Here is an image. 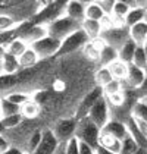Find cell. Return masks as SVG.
Returning a JSON list of instances; mask_svg holds the SVG:
<instances>
[{
  "mask_svg": "<svg viewBox=\"0 0 147 154\" xmlns=\"http://www.w3.org/2000/svg\"><path fill=\"white\" fill-rule=\"evenodd\" d=\"M124 91V82L122 81H118V79H113L110 84H108L105 88H103V94L108 98L110 95H115L118 93H122Z\"/></svg>",
  "mask_w": 147,
  "mask_h": 154,
  "instance_id": "cell-35",
  "label": "cell"
},
{
  "mask_svg": "<svg viewBox=\"0 0 147 154\" xmlns=\"http://www.w3.org/2000/svg\"><path fill=\"white\" fill-rule=\"evenodd\" d=\"M143 48H144V51H146V56H147V41H146V44L143 46Z\"/></svg>",
  "mask_w": 147,
  "mask_h": 154,
  "instance_id": "cell-48",
  "label": "cell"
},
{
  "mask_svg": "<svg viewBox=\"0 0 147 154\" xmlns=\"http://www.w3.org/2000/svg\"><path fill=\"white\" fill-rule=\"evenodd\" d=\"M137 91H140V98H138V100H141V98L147 97V76H146V81L143 82V85H141Z\"/></svg>",
  "mask_w": 147,
  "mask_h": 154,
  "instance_id": "cell-43",
  "label": "cell"
},
{
  "mask_svg": "<svg viewBox=\"0 0 147 154\" xmlns=\"http://www.w3.org/2000/svg\"><path fill=\"white\" fill-rule=\"evenodd\" d=\"M40 112H41L40 103L36 101V100H31V101H28L27 104H24V106L21 107V113H22V116L27 119L37 118V116L40 115Z\"/></svg>",
  "mask_w": 147,
  "mask_h": 154,
  "instance_id": "cell-28",
  "label": "cell"
},
{
  "mask_svg": "<svg viewBox=\"0 0 147 154\" xmlns=\"http://www.w3.org/2000/svg\"><path fill=\"white\" fill-rule=\"evenodd\" d=\"M83 28L81 22H77L74 21L72 18L66 16V15H62L58 19H55L53 22H50L47 25V29H49V35L63 41L65 38H68L69 35H72L74 32H77L78 29Z\"/></svg>",
  "mask_w": 147,
  "mask_h": 154,
  "instance_id": "cell-1",
  "label": "cell"
},
{
  "mask_svg": "<svg viewBox=\"0 0 147 154\" xmlns=\"http://www.w3.org/2000/svg\"><path fill=\"white\" fill-rule=\"evenodd\" d=\"M125 125H127V129H128V135L137 142V145L147 150V137L144 135V132L140 129L137 120H135L133 116H130V118L127 119Z\"/></svg>",
  "mask_w": 147,
  "mask_h": 154,
  "instance_id": "cell-13",
  "label": "cell"
},
{
  "mask_svg": "<svg viewBox=\"0 0 147 154\" xmlns=\"http://www.w3.org/2000/svg\"><path fill=\"white\" fill-rule=\"evenodd\" d=\"M0 68H2V75H15L21 69L18 59L9 54L5 48H0Z\"/></svg>",
  "mask_w": 147,
  "mask_h": 154,
  "instance_id": "cell-12",
  "label": "cell"
},
{
  "mask_svg": "<svg viewBox=\"0 0 147 154\" xmlns=\"http://www.w3.org/2000/svg\"><path fill=\"white\" fill-rule=\"evenodd\" d=\"M131 65H134L138 69H143V71L147 72V56L143 47H137V51L134 54V60H133Z\"/></svg>",
  "mask_w": 147,
  "mask_h": 154,
  "instance_id": "cell-34",
  "label": "cell"
},
{
  "mask_svg": "<svg viewBox=\"0 0 147 154\" xmlns=\"http://www.w3.org/2000/svg\"><path fill=\"white\" fill-rule=\"evenodd\" d=\"M87 118L91 119V122H94L100 129H103L110 120V112H109V103L106 100V97L103 95L97 103L93 106V109L90 110Z\"/></svg>",
  "mask_w": 147,
  "mask_h": 154,
  "instance_id": "cell-4",
  "label": "cell"
},
{
  "mask_svg": "<svg viewBox=\"0 0 147 154\" xmlns=\"http://www.w3.org/2000/svg\"><path fill=\"white\" fill-rule=\"evenodd\" d=\"M146 76H147V72L143 71V69H138L137 66L134 65H130L128 68V75L124 81V85L131 88V90H138L143 82L146 81Z\"/></svg>",
  "mask_w": 147,
  "mask_h": 154,
  "instance_id": "cell-11",
  "label": "cell"
},
{
  "mask_svg": "<svg viewBox=\"0 0 147 154\" xmlns=\"http://www.w3.org/2000/svg\"><path fill=\"white\" fill-rule=\"evenodd\" d=\"M91 40L88 38V35L86 34V31L81 28L78 29L77 32H74L72 35H69L68 38H65L62 41V46H61V50L58 53V56H63V54H69L72 51H77V50H84L87 44L90 43Z\"/></svg>",
  "mask_w": 147,
  "mask_h": 154,
  "instance_id": "cell-3",
  "label": "cell"
},
{
  "mask_svg": "<svg viewBox=\"0 0 147 154\" xmlns=\"http://www.w3.org/2000/svg\"><path fill=\"white\" fill-rule=\"evenodd\" d=\"M103 88L102 87H96V88H93L88 94L83 98V101H81V104L78 107V110H77V120H81V119H84L88 116V113H90V110L93 109V106L97 103L99 100L103 97Z\"/></svg>",
  "mask_w": 147,
  "mask_h": 154,
  "instance_id": "cell-7",
  "label": "cell"
},
{
  "mask_svg": "<svg viewBox=\"0 0 147 154\" xmlns=\"http://www.w3.org/2000/svg\"><path fill=\"white\" fill-rule=\"evenodd\" d=\"M128 68H130V65H127V63H124L122 60L118 59L116 62H113L109 66V71H110V73L113 75L115 79L124 82L125 78H127V75H128Z\"/></svg>",
  "mask_w": 147,
  "mask_h": 154,
  "instance_id": "cell-21",
  "label": "cell"
},
{
  "mask_svg": "<svg viewBox=\"0 0 147 154\" xmlns=\"http://www.w3.org/2000/svg\"><path fill=\"white\" fill-rule=\"evenodd\" d=\"M22 24H24V22H22ZM22 24L18 22V19H15L12 15L2 13V16H0V31H2V32L15 31V29H18Z\"/></svg>",
  "mask_w": 147,
  "mask_h": 154,
  "instance_id": "cell-25",
  "label": "cell"
},
{
  "mask_svg": "<svg viewBox=\"0 0 147 154\" xmlns=\"http://www.w3.org/2000/svg\"><path fill=\"white\" fill-rule=\"evenodd\" d=\"M106 15L103 12V9L99 6L97 2H87L86 8V19H91V21H102Z\"/></svg>",
  "mask_w": 147,
  "mask_h": 154,
  "instance_id": "cell-24",
  "label": "cell"
},
{
  "mask_svg": "<svg viewBox=\"0 0 147 154\" xmlns=\"http://www.w3.org/2000/svg\"><path fill=\"white\" fill-rule=\"evenodd\" d=\"M113 75L110 73L109 68H100L97 72H96V82H97V87H102L105 88L108 84H110L113 81Z\"/></svg>",
  "mask_w": 147,
  "mask_h": 154,
  "instance_id": "cell-30",
  "label": "cell"
},
{
  "mask_svg": "<svg viewBox=\"0 0 147 154\" xmlns=\"http://www.w3.org/2000/svg\"><path fill=\"white\" fill-rule=\"evenodd\" d=\"M102 132L105 134H109L112 137L118 138L119 141L125 140L128 137V129H127V125L124 122H119V120H110L109 123L102 129Z\"/></svg>",
  "mask_w": 147,
  "mask_h": 154,
  "instance_id": "cell-14",
  "label": "cell"
},
{
  "mask_svg": "<svg viewBox=\"0 0 147 154\" xmlns=\"http://www.w3.org/2000/svg\"><path fill=\"white\" fill-rule=\"evenodd\" d=\"M21 113V106H16L15 103L9 101L5 95L2 97V104H0V115L2 119L8 118V116H13V115H19Z\"/></svg>",
  "mask_w": 147,
  "mask_h": 154,
  "instance_id": "cell-26",
  "label": "cell"
},
{
  "mask_svg": "<svg viewBox=\"0 0 147 154\" xmlns=\"http://www.w3.org/2000/svg\"><path fill=\"white\" fill-rule=\"evenodd\" d=\"M11 147H12V145H11V142L8 141L5 137H2V138H0V154H3L5 151H8Z\"/></svg>",
  "mask_w": 147,
  "mask_h": 154,
  "instance_id": "cell-42",
  "label": "cell"
},
{
  "mask_svg": "<svg viewBox=\"0 0 147 154\" xmlns=\"http://www.w3.org/2000/svg\"><path fill=\"white\" fill-rule=\"evenodd\" d=\"M99 6L103 9V12L106 16H112V13H113V8H115V0H97Z\"/></svg>",
  "mask_w": 147,
  "mask_h": 154,
  "instance_id": "cell-38",
  "label": "cell"
},
{
  "mask_svg": "<svg viewBox=\"0 0 147 154\" xmlns=\"http://www.w3.org/2000/svg\"><path fill=\"white\" fill-rule=\"evenodd\" d=\"M118 59H119L118 50L110 47V46H106L102 51V56H100V65H102V68H109L110 65L113 62H116Z\"/></svg>",
  "mask_w": 147,
  "mask_h": 154,
  "instance_id": "cell-23",
  "label": "cell"
},
{
  "mask_svg": "<svg viewBox=\"0 0 147 154\" xmlns=\"http://www.w3.org/2000/svg\"><path fill=\"white\" fill-rule=\"evenodd\" d=\"M130 29V38L134 41L138 47H143L147 41V21L134 25Z\"/></svg>",
  "mask_w": 147,
  "mask_h": 154,
  "instance_id": "cell-15",
  "label": "cell"
},
{
  "mask_svg": "<svg viewBox=\"0 0 147 154\" xmlns=\"http://www.w3.org/2000/svg\"><path fill=\"white\" fill-rule=\"evenodd\" d=\"M61 46L62 41L49 35L46 38H43L41 41L33 44L31 47H33V50L36 51L40 59H47V57H52V56H58V53L61 50Z\"/></svg>",
  "mask_w": 147,
  "mask_h": 154,
  "instance_id": "cell-6",
  "label": "cell"
},
{
  "mask_svg": "<svg viewBox=\"0 0 147 154\" xmlns=\"http://www.w3.org/2000/svg\"><path fill=\"white\" fill-rule=\"evenodd\" d=\"M77 125L78 120L77 118H69V119H62L59 120L55 128H53V134L56 135V138L59 140L61 144H66L69 140L75 138V132H77Z\"/></svg>",
  "mask_w": 147,
  "mask_h": 154,
  "instance_id": "cell-5",
  "label": "cell"
},
{
  "mask_svg": "<svg viewBox=\"0 0 147 154\" xmlns=\"http://www.w3.org/2000/svg\"><path fill=\"white\" fill-rule=\"evenodd\" d=\"M38 60H40V57L37 56V53L33 50V47H30L22 56L18 57V62H19L21 69H30V68H33L34 65H37Z\"/></svg>",
  "mask_w": 147,
  "mask_h": 154,
  "instance_id": "cell-22",
  "label": "cell"
},
{
  "mask_svg": "<svg viewBox=\"0 0 147 154\" xmlns=\"http://www.w3.org/2000/svg\"><path fill=\"white\" fill-rule=\"evenodd\" d=\"M61 145L62 144L56 138V135L53 134V131L46 129L43 131V141L33 154H55Z\"/></svg>",
  "mask_w": 147,
  "mask_h": 154,
  "instance_id": "cell-9",
  "label": "cell"
},
{
  "mask_svg": "<svg viewBox=\"0 0 147 154\" xmlns=\"http://www.w3.org/2000/svg\"><path fill=\"white\" fill-rule=\"evenodd\" d=\"M131 116L138 120V122H144L147 123V104L143 103L141 100H137L134 104H133V109H131Z\"/></svg>",
  "mask_w": 147,
  "mask_h": 154,
  "instance_id": "cell-27",
  "label": "cell"
},
{
  "mask_svg": "<svg viewBox=\"0 0 147 154\" xmlns=\"http://www.w3.org/2000/svg\"><path fill=\"white\" fill-rule=\"evenodd\" d=\"M147 18V9L146 8H138V9H133L131 12L128 13V16L125 18V24L127 28H131L134 25L144 22Z\"/></svg>",
  "mask_w": 147,
  "mask_h": 154,
  "instance_id": "cell-20",
  "label": "cell"
},
{
  "mask_svg": "<svg viewBox=\"0 0 147 154\" xmlns=\"http://www.w3.org/2000/svg\"><path fill=\"white\" fill-rule=\"evenodd\" d=\"M43 141V131H36L27 141L25 145V154H33L38 148V145Z\"/></svg>",
  "mask_w": 147,
  "mask_h": 154,
  "instance_id": "cell-29",
  "label": "cell"
},
{
  "mask_svg": "<svg viewBox=\"0 0 147 154\" xmlns=\"http://www.w3.org/2000/svg\"><path fill=\"white\" fill-rule=\"evenodd\" d=\"M65 153L66 154H80V142L77 138H72L65 144Z\"/></svg>",
  "mask_w": 147,
  "mask_h": 154,
  "instance_id": "cell-39",
  "label": "cell"
},
{
  "mask_svg": "<svg viewBox=\"0 0 147 154\" xmlns=\"http://www.w3.org/2000/svg\"><path fill=\"white\" fill-rule=\"evenodd\" d=\"M131 12V8L128 6L127 2H122V0H116L115 3V8H113V13L112 16L115 18H119V19H125L128 16V13Z\"/></svg>",
  "mask_w": 147,
  "mask_h": 154,
  "instance_id": "cell-31",
  "label": "cell"
},
{
  "mask_svg": "<svg viewBox=\"0 0 147 154\" xmlns=\"http://www.w3.org/2000/svg\"><path fill=\"white\" fill-rule=\"evenodd\" d=\"M134 154H147V150H146V148H141V147H140V148H138Z\"/></svg>",
  "mask_w": 147,
  "mask_h": 154,
  "instance_id": "cell-47",
  "label": "cell"
},
{
  "mask_svg": "<svg viewBox=\"0 0 147 154\" xmlns=\"http://www.w3.org/2000/svg\"><path fill=\"white\" fill-rule=\"evenodd\" d=\"M106 100H108V103L112 104V106L119 107L125 103V94H124V91H122V93H118V94H115V95H110Z\"/></svg>",
  "mask_w": 147,
  "mask_h": 154,
  "instance_id": "cell-40",
  "label": "cell"
},
{
  "mask_svg": "<svg viewBox=\"0 0 147 154\" xmlns=\"http://www.w3.org/2000/svg\"><path fill=\"white\" fill-rule=\"evenodd\" d=\"M86 8H87V2H68L63 6V15L72 18L74 21L77 22H84L86 21Z\"/></svg>",
  "mask_w": 147,
  "mask_h": 154,
  "instance_id": "cell-10",
  "label": "cell"
},
{
  "mask_svg": "<svg viewBox=\"0 0 147 154\" xmlns=\"http://www.w3.org/2000/svg\"><path fill=\"white\" fill-rule=\"evenodd\" d=\"M2 48H5L9 54H12L15 56L16 59L19 57V56H22L25 51L30 48V46L25 43L24 40H21V38H16V40H13L11 41L9 44H6V46H2Z\"/></svg>",
  "mask_w": 147,
  "mask_h": 154,
  "instance_id": "cell-18",
  "label": "cell"
},
{
  "mask_svg": "<svg viewBox=\"0 0 147 154\" xmlns=\"http://www.w3.org/2000/svg\"><path fill=\"white\" fill-rule=\"evenodd\" d=\"M9 101H12V103H15L16 106H24V104H27L28 101H31L33 100V95L31 94H27V93H11V94L5 95Z\"/></svg>",
  "mask_w": 147,
  "mask_h": 154,
  "instance_id": "cell-32",
  "label": "cell"
},
{
  "mask_svg": "<svg viewBox=\"0 0 147 154\" xmlns=\"http://www.w3.org/2000/svg\"><path fill=\"white\" fill-rule=\"evenodd\" d=\"M137 47H138V46L130 38L122 47L118 50V53H119V60H122L124 63H127V65H131L133 60H134V54H135V51H137Z\"/></svg>",
  "mask_w": 147,
  "mask_h": 154,
  "instance_id": "cell-17",
  "label": "cell"
},
{
  "mask_svg": "<svg viewBox=\"0 0 147 154\" xmlns=\"http://www.w3.org/2000/svg\"><path fill=\"white\" fill-rule=\"evenodd\" d=\"M102 38L106 41L108 46L119 50V48L130 40V29H128L127 26H125V28H113V29H110V31L103 32V34H102Z\"/></svg>",
  "mask_w": 147,
  "mask_h": 154,
  "instance_id": "cell-8",
  "label": "cell"
},
{
  "mask_svg": "<svg viewBox=\"0 0 147 154\" xmlns=\"http://www.w3.org/2000/svg\"><path fill=\"white\" fill-rule=\"evenodd\" d=\"M140 147L137 145V142L128 135L125 140H122V147H121V153L119 154H134Z\"/></svg>",
  "mask_w": 147,
  "mask_h": 154,
  "instance_id": "cell-36",
  "label": "cell"
},
{
  "mask_svg": "<svg viewBox=\"0 0 147 154\" xmlns=\"http://www.w3.org/2000/svg\"><path fill=\"white\" fill-rule=\"evenodd\" d=\"M96 154H113V153L109 151L108 148H105V147H100V145H99L97 148H96Z\"/></svg>",
  "mask_w": 147,
  "mask_h": 154,
  "instance_id": "cell-45",
  "label": "cell"
},
{
  "mask_svg": "<svg viewBox=\"0 0 147 154\" xmlns=\"http://www.w3.org/2000/svg\"><path fill=\"white\" fill-rule=\"evenodd\" d=\"M55 154H66V153H65V144H62L61 147L58 148V151H56Z\"/></svg>",
  "mask_w": 147,
  "mask_h": 154,
  "instance_id": "cell-46",
  "label": "cell"
},
{
  "mask_svg": "<svg viewBox=\"0 0 147 154\" xmlns=\"http://www.w3.org/2000/svg\"><path fill=\"white\" fill-rule=\"evenodd\" d=\"M84 53H86V56L88 57V59L91 60H99L100 62V56H102V51L99 50L91 41L87 44L86 47H84Z\"/></svg>",
  "mask_w": 147,
  "mask_h": 154,
  "instance_id": "cell-37",
  "label": "cell"
},
{
  "mask_svg": "<svg viewBox=\"0 0 147 154\" xmlns=\"http://www.w3.org/2000/svg\"><path fill=\"white\" fill-rule=\"evenodd\" d=\"M83 29L86 31V34L88 35V38L93 41V40H97L102 37L103 34V29H102V25L99 21H91V19H86L83 22Z\"/></svg>",
  "mask_w": 147,
  "mask_h": 154,
  "instance_id": "cell-19",
  "label": "cell"
},
{
  "mask_svg": "<svg viewBox=\"0 0 147 154\" xmlns=\"http://www.w3.org/2000/svg\"><path fill=\"white\" fill-rule=\"evenodd\" d=\"M3 154H25V151L24 150H21V148H18V147H11L8 151H5Z\"/></svg>",
  "mask_w": 147,
  "mask_h": 154,
  "instance_id": "cell-44",
  "label": "cell"
},
{
  "mask_svg": "<svg viewBox=\"0 0 147 154\" xmlns=\"http://www.w3.org/2000/svg\"><path fill=\"white\" fill-rule=\"evenodd\" d=\"M24 119L25 118L22 116V113L13 115V116H8V118H3L2 119V128H3V129H13V128L19 126V125L22 123Z\"/></svg>",
  "mask_w": 147,
  "mask_h": 154,
  "instance_id": "cell-33",
  "label": "cell"
},
{
  "mask_svg": "<svg viewBox=\"0 0 147 154\" xmlns=\"http://www.w3.org/2000/svg\"><path fill=\"white\" fill-rule=\"evenodd\" d=\"M99 145L108 148V150L112 151L113 154H119L121 153V147H122V141H119L118 138L112 137L109 134L102 132V134H100V140H99Z\"/></svg>",
  "mask_w": 147,
  "mask_h": 154,
  "instance_id": "cell-16",
  "label": "cell"
},
{
  "mask_svg": "<svg viewBox=\"0 0 147 154\" xmlns=\"http://www.w3.org/2000/svg\"><path fill=\"white\" fill-rule=\"evenodd\" d=\"M141 101H143V103H146V104H147V97H144V98H141Z\"/></svg>",
  "mask_w": 147,
  "mask_h": 154,
  "instance_id": "cell-49",
  "label": "cell"
},
{
  "mask_svg": "<svg viewBox=\"0 0 147 154\" xmlns=\"http://www.w3.org/2000/svg\"><path fill=\"white\" fill-rule=\"evenodd\" d=\"M78 142H80V154H96V148H93L91 145L81 141Z\"/></svg>",
  "mask_w": 147,
  "mask_h": 154,
  "instance_id": "cell-41",
  "label": "cell"
},
{
  "mask_svg": "<svg viewBox=\"0 0 147 154\" xmlns=\"http://www.w3.org/2000/svg\"><path fill=\"white\" fill-rule=\"evenodd\" d=\"M100 134H102V129L94 122H91L90 118H84L81 120H78L77 132H75V138L78 141L86 142L88 145H91L93 148H97Z\"/></svg>",
  "mask_w": 147,
  "mask_h": 154,
  "instance_id": "cell-2",
  "label": "cell"
}]
</instances>
